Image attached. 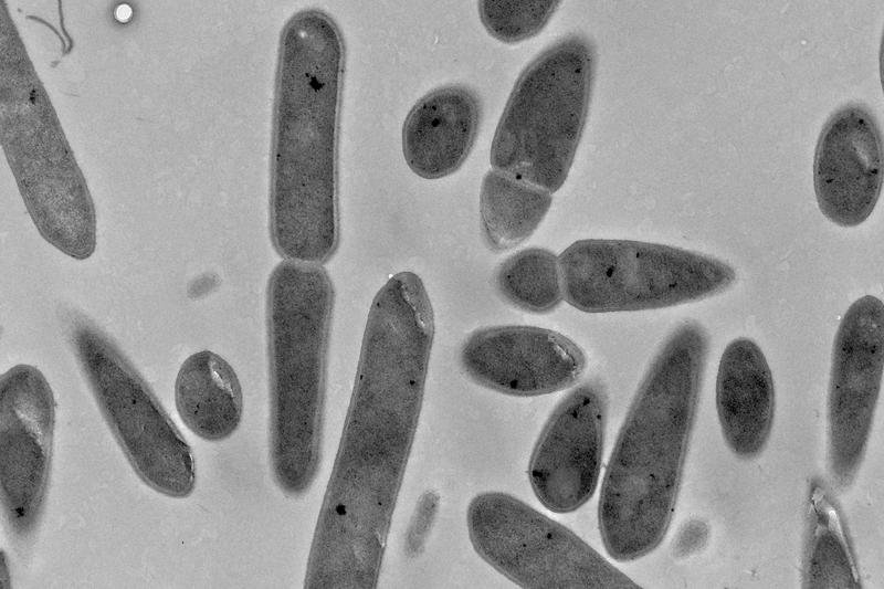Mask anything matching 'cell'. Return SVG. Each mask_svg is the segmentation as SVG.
<instances>
[{"mask_svg": "<svg viewBox=\"0 0 884 589\" xmlns=\"http://www.w3.org/2000/svg\"><path fill=\"white\" fill-rule=\"evenodd\" d=\"M344 39L319 9L295 13L278 48L270 236L284 260L323 265L339 244L338 139Z\"/></svg>", "mask_w": 884, "mask_h": 589, "instance_id": "1", "label": "cell"}, {"mask_svg": "<svg viewBox=\"0 0 884 589\" xmlns=\"http://www.w3.org/2000/svg\"><path fill=\"white\" fill-rule=\"evenodd\" d=\"M708 349L709 338L699 323L680 324L654 356L628 410L598 506L602 544L617 561L644 557L669 530Z\"/></svg>", "mask_w": 884, "mask_h": 589, "instance_id": "2", "label": "cell"}, {"mask_svg": "<svg viewBox=\"0 0 884 589\" xmlns=\"http://www.w3.org/2000/svg\"><path fill=\"white\" fill-rule=\"evenodd\" d=\"M334 305L323 265L284 260L269 277L270 469L291 497L308 492L322 464Z\"/></svg>", "mask_w": 884, "mask_h": 589, "instance_id": "3", "label": "cell"}, {"mask_svg": "<svg viewBox=\"0 0 884 589\" xmlns=\"http://www.w3.org/2000/svg\"><path fill=\"white\" fill-rule=\"evenodd\" d=\"M596 61L593 43L570 33L523 70L492 140L494 169L550 193L564 185L586 126Z\"/></svg>", "mask_w": 884, "mask_h": 589, "instance_id": "4", "label": "cell"}, {"mask_svg": "<svg viewBox=\"0 0 884 589\" xmlns=\"http://www.w3.org/2000/svg\"><path fill=\"white\" fill-rule=\"evenodd\" d=\"M564 299L585 313L657 309L697 302L736 282L727 263L631 240L576 241L558 256Z\"/></svg>", "mask_w": 884, "mask_h": 589, "instance_id": "5", "label": "cell"}, {"mask_svg": "<svg viewBox=\"0 0 884 589\" xmlns=\"http://www.w3.org/2000/svg\"><path fill=\"white\" fill-rule=\"evenodd\" d=\"M71 345L98 409L137 476L172 498L196 486L192 450L147 382L113 340L84 317Z\"/></svg>", "mask_w": 884, "mask_h": 589, "instance_id": "6", "label": "cell"}, {"mask_svg": "<svg viewBox=\"0 0 884 589\" xmlns=\"http://www.w3.org/2000/svg\"><path fill=\"white\" fill-rule=\"evenodd\" d=\"M466 524L477 555L522 588H640L569 528L509 494L473 497Z\"/></svg>", "mask_w": 884, "mask_h": 589, "instance_id": "7", "label": "cell"}, {"mask_svg": "<svg viewBox=\"0 0 884 589\" xmlns=\"http://www.w3.org/2000/svg\"><path fill=\"white\" fill-rule=\"evenodd\" d=\"M55 399L44 375L15 365L0 379V496L11 539L27 546L42 519L49 491Z\"/></svg>", "mask_w": 884, "mask_h": 589, "instance_id": "8", "label": "cell"}, {"mask_svg": "<svg viewBox=\"0 0 884 589\" xmlns=\"http://www.w3.org/2000/svg\"><path fill=\"white\" fill-rule=\"evenodd\" d=\"M883 303L865 295L834 338L827 399V460L833 485L853 483L865 455L883 376Z\"/></svg>", "mask_w": 884, "mask_h": 589, "instance_id": "9", "label": "cell"}, {"mask_svg": "<svg viewBox=\"0 0 884 589\" xmlns=\"http://www.w3.org/2000/svg\"><path fill=\"white\" fill-rule=\"evenodd\" d=\"M608 397L590 379L577 386L554 409L535 444L528 478L538 501L565 514L583 506L599 480Z\"/></svg>", "mask_w": 884, "mask_h": 589, "instance_id": "10", "label": "cell"}, {"mask_svg": "<svg viewBox=\"0 0 884 589\" xmlns=\"http://www.w3.org/2000/svg\"><path fill=\"white\" fill-rule=\"evenodd\" d=\"M459 360L462 371L474 383L515 397L567 389L587 367L585 353L568 337L523 325L475 329L462 344Z\"/></svg>", "mask_w": 884, "mask_h": 589, "instance_id": "11", "label": "cell"}, {"mask_svg": "<svg viewBox=\"0 0 884 589\" xmlns=\"http://www.w3.org/2000/svg\"><path fill=\"white\" fill-rule=\"evenodd\" d=\"M883 182V140L873 112L851 103L834 112L820 133L813 186L823 215L840 227L863 223Z\"/></svg>", "mask_w": 884, "mask_h": 589, "instance_id": "12", "label": "cell"}, {"mask_svg": "<svg viewBox=\"0 0 884 589\" xmlns=\"http://www.w3.org/2000/svg\"><path fill=\"white\" fill-rule=\"evenodd\" d=\"M482 122V102L471 87L450 84L421 97L402 127V152L419 177L434 180L457 171L470 156Z\"/></svg>", "mask_w": 884, "mask_h": 589, "instance_id": "13", "label": "cell"}, {"mask_svg": "<svg viewBox=\"0 0 884 589\" xmlns=\"http://www.w3.org/2000/svg\"><path fill=\"white\" fill-rule=\"evenodd\" d=\"M723 437L738 457L759 455L770 437L775 417L771 370L759 346L739 337L725 348L715 387Z\"/></svg>", "mask_w": 884, "mask_h": 589, "instance_id": "14", "label": "cell"}, {"mask_svg": "<svg viewBox=\"0 0 884 589\" xmlns=\"http://www.w3.org/2000/svg\"><path fill=\"white\" fill-rule=\"evenodd\" d=\"M175 403L183 424L206 441H222L239 428L243 393L232 366L211 350L190 355L175 383Z\"/></svg>", "mask_w": 884, "mask_h": 589, "instance_id": "15", "label": "cell"}, {"mask_svg": "<svg viewBox=\"0 0 884 589\" xmlns=\"http://www.w3.org/2000/svg\"><path fill=\"white\" fill-rule=\"evenodd\" d=\"M551 201V193L545 189L504 171L488 170L480 192L485 245L495 253L516 248L538 228Z\"/></svg>", "mask_w": 884, "mask_h": 589, "instance_id": "16", "label": "cell"}, {"mask_svg": "<svg viewBox=\"0 0 884 589\" xmlns=\"http://www.w3.org/2000/svg\"><path fill=\"white\" fill-rule=\"evenodd\" d=\"M804 588H861L839 511L819 485L809 496V528L803 558Z\"/></svg>", "mask_w": 884, "mask_h": 589, "instance_id": "17", "label": "cell"}, {"mask_svg": "<svg viewBox=\"0 0 884 589\" xmlns=\"http://www.w3.org/2000/svg\"><path fill=\"white\" fill-rule=\"evenodd\" d=\"M499 296L530 314L555 311L564 299L558 256L541 248H528L504 260L495 273Z\"/></svg>", "mask_w": 884, "mask_h": 589, "instance_id": "18", "label": "cell"}, {"mask_svg": "<svg viewBox=\"0 0 884 589\" xmlns=\"http://www.w3.org/2000/svg\"><path fill=\"white\" fill-rule=\"evenodd\" d=\"M559 1H478L485 30L504 43H518L537 35L551 19Z\"/></svg>", "mask_w": 884, "mask_h": 589, "instance_id": "19", "label": "cell"}, {"mask_svg": "<svg viewBox=\"0 0 884 589\" xmlns=\"http://www.w3.org/2000/svg\"><path fill=\"white\" fill-rule=\"evenodd\" d=\"M440 508V495L434 490L425 491L418 499L404 536V554L419 557L435 522Z\"/></svg>", "mask_w": 884, "mask_h": 589, "instance_id": "20", "label": "cell"}, {"mask_svg": "<svg viewBox=\"0 0 884 589\" xmlns=\"http://www.w3.org/2000/svg\"><path fill=\"white\" fill-rule=\"evenodd\" d=\"M709 537L707 524L701 519H692L680 529L673 546L675 558H687L701 551Z\"/></svg>", "mask_w": 884, "mask_h": 589, "instance_id": "21", "label": "cell"}, {"mask_svg": "<svg viewBox=\"0 0 884 589\" xmlns=\"http://www.w3.org/2000/svg\"><path fill=\"white\" fill-rule=\"evenodd\" d=\"M124 9L125 6L120 7L119 10L117 11V15L120 17V14H124V20H126L130 15V10L126 11Z\"/></svg>", "mask_w": 884, "mask_h": 589, "instance_id": "22", "label": "cell"}]
</instances>
